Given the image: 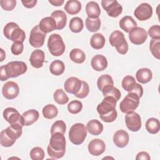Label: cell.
<instances>
[{"instance_id":"484cf974","label":"cell","mask_w":160,"mask_h":160,"mask_svg":"<svg viewBox=\"0 0 160 160\" xmlns=\"http://www.w3.org/2000/svg\"><path fill=\"white\" fill-rule=\"evenodd\" d=\"M119 24V27L126 32H129L133 28L137 27V22L129 16H125L122 18Z\"/></svg>"},{"instance_id":"1f68e13d","label":"cell","mask_w":160,"mask_h":160,"mask_svg":"<svg viewBox=\"0 0 160 160\" xmlns=\"http://www.w3.org/2000/svg\"><path fill=\"white\" fill-rule=\"evenodd\" d=\"M65 70V65L64 62L60 60H55L52 61L49 66V71L51 74L55 76L62 74Z\"/></svg>"},{"instance_id":"603a6c76","label":"cell","mask_w":160,"mask_h":160,"mask_svg":"<svg viewBox=\"0 0 160 160\" xmlns=\"http://www.w3.org/2000/svg\"><path fill=\"white\" fill-rule=\"evenodd\" d=\"M39 27L42 32L46 34L56 29V24L52 17H46L40 21Z\"/></svg>"},{"instance_id":"52a82bcc","label":"cell","mask_w":160,"mask_h":160,"mask_svg":"<svg viewBox=\"0 0 160 160\" xmlns=\"http://www.w3.org/2000/svg\"><path fill=\"white\" fill-rule=\"evenodd\" d=\"M48 48L54 56L62 55L65 51V44L62 37L58 34H52L48 41Z\"/></svg>"},{"instance_id":"3957f363","label":"cell","mask_w":160,"mask_h":160,"mask_svg":"<svg viewBox=\"0 0 160 160\" xmlns=\"http://www.w3.org/2000/svg\"><path fill=\"white\" fill-rule=\"evenodd\" d=\"M28 69L26 64L23 61H11L0 68V79L6 81L10 78H16L24 74Z\"/></svg>"},{"instance_id":"8fae6325","label":"cell","mask_w":160,"mask_h":160,"mask_svg":"<svg viewBox=\"0 0 160 160\" xmlns=\"http://www.w3.org/2000/svg\"><path fill=\"white\" fill-rule=\"evenodd\" d=\"M2 115L4 119L8 122L10 125L19 124L22 126H24L22 115H21L18 111L14 108L9 107L6 108L3 111Z\"/></svg>"},{"instance_id":"60d3db41","label":"cell","mask_w":160,"mask_h":160,"mask_svg":"<svg viewBox=\"0 0 160 160\" xmlns=\"http://www.w3.org/2000/svg\"><path fill=\"white\" fill-rule=\"evenodd\" d=\"M136 83V82L134 78L132 76L128 75L126 76L122 81V87L125 91L129 92L134 88Z\"/></svg>"},{"instance_id":"2e32d148","label":"cell","mask_w":160,"mask_h":160,"mask_svg":"<svg viewBox=\"0 0 160 160\" xmlns=\"http://www.w3.org/2000/svg\"><path fill=\"white\" fill-rule=\"evenodd\" d=\"M82 86V81L76 77H70L68 78L64 84L65 91L70 94L75 95L80 90Z\"/></svg>"},{"instance_id":"7c38bea8","label":"cell","mask_w":160,"mask_h":160,"mask_svg":"<svg viewBox=\"0 0 160 160\" xmlns=\"http://www.w3.org/2000/svg\"><path fill=\"white\" fill-rule=\"evenodd\" d=\"M125 122L127 128L132 132L138 131L141 128V119L140 115L136 112L127 113L125 116Z\"/></svg>"},{"instance_id":"4dcf8cb0","label":"cell","mask_w":160,"mask_h":160,"mask_svg":"<svg viewBox=\"0 0 160 160\" xmlns=\"http://www.w3.org/2000/svg\"><path fill=\"white\" fill-rule=\"evenodd\" d=\"M69 58L75 63L81 64L84 62L86 59V55L84 51L78 48L72 49L69 54Z\"/></svg>"},{"instance_id":"d6986e66","label":"cell","mask_w":160,"mask_h":160,"mask_svg":"<svg viewBox=\"0 0 160 160\" xmlns=\"http://www.w3.org/2000/svg\"><path fill=\"white\" fill-rule=\"evenodd\" d=\"M44 59V52L42 50L36 49L32 52L29 58V61L33 68L38 69L43 66Z\"/></svg>"},{"instance_id":"bcb514c9","label":"cell","mask_w":160,"mask_h":160,"mask_svg":"<svg viewBox=\"0 0 160 160\" xmlns=\"http://www.w3.org/2000/svg\"><path fill=\"white\" fill-rule=\"evenodd\" d=\"M149 36L154 39H160V26L153 25L148 30Z\"/></svg>"},{"instance_id":"b9f144b4","label":"cell","mask_w":160,"mask_h":160,"mask_svg":"<svg viewBox=\"0 0 160 160\" xmlns=\"http://www.w3.org/2000/svg\"><path fill=\"white\" fill-rule=\"evenodd\" d=\"M82 109V104L80 101L74 100L71 101L68 105V111L71 114H78Z\"/></svg>"},{"instance_id":"836d02e7","label":"cell","mask_w":160,"mask_h":160,"mask_svg":"<svg viewBox=\"0 0 160 160\" xmlns=\"http://www.w3.org/2000/svg\"><path fill=\"white\" fill-rule=\"evenodd\" d=\"M25 32L19 26H18L12 31V32L10 34L9 39L12 41L13 42H19L23 43V42L25 40Z\"/></svg>"},{"instance_id":"f546056e","label":"cell","mask_w":160,"mask_h":160,"mask_svg":"<svg viewBox=\"0 0 160 160\" xmlns=\"http://www.w3.org/2000/svg\"><path fill=\"white\" fill-rule=\"evenodd\" d=\"M105 42V38L102 34L95 33L91 38L90 45L95 49H100L104 47Z\"/></svg>"},{"instance_id":"f35d334b","label":"cell","mask_w":160,"mask_h":160,"mask_svg":"<svg viewBox=\"0 0 160 160\" xmlns=\"http://www.w3.org/2000/svg\"><path fill=\"white\" fill-rule=\"evenodd\" d=\"M150 51L154 58L160 59V39H152L149 44Z\"/></svg>"},{"instance_id":"9c48e42d","label":"cell","mask_w":160,"mask_h":160,"mask_svg":"<svg viewBox=\"0 0 160 160\" xmlns=\"http://www.w3.org/2000/svg\"><path fill=\"white\" fill-rule=\"evenodd\" d=\"M46 36V34L40 29L39 25H36L31 30L29 42L34 48H41L44 44Z\"/></svg>"},{"instance_id":"816d5d0a","label":"cell","mask_w":160,"mask_h":160,"mask_svg":"<svg viewBox=\"0 0 160 160\" xmlns=\"http://www.w3.org/2000/svg\"><path fill=\"white\" fill-rule=\"evenodd\" d=\"M151 159L149 154L144 151H141L138 153L136 159V160H149Z\"/></svg>"},{"instance_id":"db71d44e","label":"cell","mask_w":160,"mask_h":160,"mask_svg":"<svg viewBox=\"0 0 160 160\" xmlns=\"http://www.w3.org/2000/svg\"><path fill=\"white\" fill-rule=\"evenodd\" d=\"M64 2V0H49V2L55 6H61Z\"/></svg>"},{"instance_id":"74e56055","label":"cell","mask_w":160,"mask_h":160,"mask_svg":"<svg viewBox=\"0 0 160 160\" xmlns=\"http://www.w3.org/2000/svg\"><path fill=\"white\" fill-rule=\"evenodd\" d=\"M53 98L56 102L59 104H65L69 101V98L62 89L56 90L53 94Z\"/></svg>"},{"instance_id":"ba28073f","label":"cell","mask_w":160,"mask_h":160,"mask_svg":"<svg viewBox=\"0 0 160 160\" xmlns=\"http://www.w3.org/2000/svg\"><path fill=\"white\" fill-rule=\"evenodd\" d=\"M140 98L135 93L129 92L120 102V110L124 113H129L135 110L139 104Z\"/></svg>"},{"instance_id":"44dd1931","label":"cell","mask_w":160,"mask_h":160,"mask_svg":"<svg viewBox=\"0 0 160 160\" xmlns=\"http://www.w3.org/2000/svg\"><path fill=\"white\" fill-rule=\"evenodd\" d=\"M92 68L96 71L104 70L108 66V61L105 56L101 54L95 55L91 61Z\"/></svg>"},{"instance_id":"8992f818","label":"cell","mask_w":160,"mask_h":160,"mask_svg":"<svg viewBox=\"0 0 160 160\" xmlns=\"http://www.w3.org/2000/svg\"><path fill=\"white\" fill-rule=\"evenodd\" d=\"M109 41L112 47L116 48L119 54H125L127 53L128 51V44L122 32L119 31H113L109 38Z\"/></svg>"},{"instance_id":"f6af8a7d","label":"cell","mask_w":160,"mask_h":160,"mask_svg":"<svg viewBox=\"0 0 160 160\" xmlns=\"http://www.w3.org/2000/svg\"><path fill=\"white\" fill-rule=\"evenodd\" d=\"M89 92V87L88 84L84 81H82V86L80 89V90L79 91V92L76 94L74 96L80 99H82L86 98Z\"/></svg>"},{"instance_id":"ffe728a7","label":"cell","mask_w":160,"mask_h":160,"mask_svg":"<svg viewBox=\"0 0 160 160\" xmlns=\"http://www.w3.org/2000/svg\"><path fill=\"white\" fill-rule=\"evenodd\" d=\"M114 81L112 77L109 74L100 76L97 81L98 89L103 93L113 87Z\"/></svg>"},{"instance_id":"5bb4252c","label":"cell","mask_w":160,"mask_h":160,"mask_svg":"<svg viewBox=\"0 0 160 160\" xmlns=\"http://www.w3.org/2000/svg\"><path fill=\"white\" fill-rule=\"evenodd\" d=\"M134 15L139 21L148 20L152 15V8L148 3H141L134 10Z\"/></svg>"},{"instance_id":"d6a6232c","label":"cell","mask_w":160,"mask_h":160,"mask_svg":"<svg viewBox=\"0 0 160 160\" xmlns=\"http://www.w3.org/2000/svg\"><path fill=\"white\" fill-rule=\"evenodd\" d=\"M146 129L147 131L151 134H156L159 131L160 123L158 119L151 118L146 122Z\"/></svg>"},{"instance_id":"d590c367","label":"cell","mask_w":160,"mask_h":160,"mask_svg":"<svg viewBox=\"0 0 160 160\" xmlns=\"http://www.w3.org/2000/svg\"><path fill=\"white\" fill-rule=\"evenodd\" d=\"M85 25L87 29L90 32H96L101 27V20L99 18H87L85 21Z\"/></svg>"},{"instance_id":"ab89813d","label":"cell","mask_w":160,"mask_h":160,"mask_svg":"<svg viewBox=\"0 0 160 160\" xmlns=\"http://www.w3.org/2000/svg\"><path fill=\"white\" fill-rule=\"evenodd\" d=\"M66 129V125L63 121L58 120L55 121L51 128V135L56 132L64 134Z\"/></svg>"},{"instance_id":"d4e9b609","label":"cell","mask_w":160,"mask_h":160,"mask_svg":"<svg viewBox=\"0 0 160 160\" xmlns=\"http://www.w3.org/2000/svg\"><path fill=\"white\" fill-rule=\"evenodd\" d=\"M86 12L88 18L92 19L99 18L101 14L99 4L95 1H89L86 5Z\"/></svg>"},{"instance_id":"4fadbf2b","label":"cell","mask_w":160,"mask_h":160,"mask_svg":"<svg viewBox=\"0 0 160 160\" xmlns=\"http://www.w3.org/2000/svg\"><path fill=\"white\" fill-rule=\"evenodd\" d=\"M147 38V32L144 28L141 27H136L129 32V39L135 45H140L144 43Z\"/></svg>"},{"instance_id":"ac0fdd59","label":"cell","mask_w":160,"mask_h":160,"mask_svg":"<svg viewBox=\"0 0 160 160\" xmlns=\"http://www.w3.org/2000/svg\"><path fill=\"white\" fill-rule=\"evenodd\" d=\"M129 137L128 133L122 129L117 131L113 136V142L114 144L120 148L126 146L129 142Z\"/></svg>"},{"instance_id":"e575fe53","label":"cell","mask_w":160,"mask_h":160,"mask_svg":"<svg viewBox=\"0 0 160 160\" xmlns=\"http://www.w3.org/2000/svg\"><path fill=\"white\" fill-rule=\"evenodd\" d=\"M42 112L43 116L48 119H51L56 118L58 114V110L56 106L51 104L44 106Z\"/></svg>"},{"instance_id":"277c9868","label":"cell","mask_w":160,"mask_h":160,"mask_svg":"<svg viewBox=\"0 0 160 160\" xmlns=\"http://www.w3.org/2000/svg\"><path fill=\"white\" fill-rule=\"evenodd\" d=\"M22 126L19 124H12L3 129L0 133V142L3 147L12 146L22 134Z\"/></svg>"},{"instance_id":"83f0119b","label":"cell","mask_w":160,"mask_h":160,"mask_svg":"<svg viewBox=\"0 0 160 160\" xmlns=\"http://www.w3.org/2000/svg\"><path fill=\"white\" fill-rule=\"evenodd\" d=\"M136 78L140 83L146 84L152 79V74L151 71L148 68H141L136 72Z\"/></svg>"},{"instance_id":"7a4b0ae2","label":"cell","mask_w":160,"mask_h":160,"mask_svg":"<svg viewBox=\"0 0 160 160\" xmlns=\"http://www.w3.org/2000/svg\"><path fill=\"white\" fill-rule=\"evenodd\" d=\"M47 152L52 159H59L64 156L66 152V139L64 134L56 132L51 135Z\"/></svg>"},{"instance_id":"5b68a950","label":"cell","mask_w":160,"mask_h":160,"mask_svg":"<svg viewBox=\"0 0 160 160\" xmlns=\"http://www.w3.org/2000/svg\"><path fill=\"white\" fill-rule=\"evenodd\" d=\"M87 136V129L82 123L73 124L69 131V139L75 145L82 144Z\"/></svg>"},{"instance_id":"ee69618b","label":"cell","mask_w":160,"mask_h":160,"mask_svg":"<svg viewBox=\"0 0 160 160\" xmlns=\"http://www.w3.org/2000/svg\"><path fill=\"white\" fill-rule=\"evenodd\" d=\"M102 94L104 97L105 96H111V97L114 98L116 101H118L121 96V93L120 91L118 88H116L114 86L112 88H111V89H108V91H106V92H103Z\"/></svg>"},{"instance_id":"11a10c76","label":"cell","mask_w":160,"mask_h":160,"mask_svg":"<svg viewBox=\"0 0 160 160\" xmlns=\"http://www.w3.org/2000/svg\"><path fill=\"white\" fill-rule=\"evenodd\" d=\"M0 50H1V60H0V61H2L6 57V53L2 48H1Z\"/></svg>"},{"instance_id":"f1b7e54d","label":"cell","mask_w":160,"mask_h":160,"mask_svg":"<svg viewBox=\"0 0 160 160\" xmlns=\"http://www.w3.org/2000/svg\"><path fill=\"white\" fill-rule=\"evenodd\" d=\"M64 9L69 14L74 15L81 11V3L77 0H69L66 2Z\"/></svg>"},{"instance_id":"e0dca14e","label":"cell","mask_w":160,"mask_h":160,"mask_svg":"<svg viewBox=\"0 0 160 160\" xmlns=\"http://www.w3.org/2000/svg\"><path fill=\"white\" fill-rule=\"evenodd\" d=\"M89 152L95 156L102 154L106 149L104 142L100 139H94L91 140L88 146Z\"/></svg>"},{"instance_id":"681fc988","label":"cell","mask_w":160,"mask_h":160,"mask_svg":"<svg viewBox=\"0 0 160 160\" xmlns=\"http://www.w3.org/2000/svg\"><path fill=\"white\" fill-rule=\"evenodd\" d=\"M18 26H19L18 25V24H16L14 22H8V24H6V25H5L4 29H3V33H4V36L7 39H9L11 32L14 28H16Z\"/></svg>"},{"instance_id":"6da1fadb","label":"cell","mask_w":160,"mask_h":160,"mask_svg":"<svg viewBox=\"0 0 160 160\" xmlns=\"http://www.w3.org/2000/svg\"><path fill=\"white\" fill-rule=\"evenodd\" d=\"M117 101L111 96H105L102 102L97 106L99 118L106 122H111L116 120L118 112L115 109Z\"/></svg>"},{"instance_id":"f907efd6","label":"cell","mask_w":160,"mask_h":160,"mask_svg":"<svg viewBox=\"0 0 160 160\" xmlns=\"http://www.w3.org/2000/svg\"><path fill=\"white\" fill-rule=\"evenodd\" d=\"M129 92H134V93L136 94L141 98L142 97V94H143V88H142L141 85H140L138 83H136V84L134 86V88Z\"/></svg>"},{"instance_id":"7bdbcfd3","label":"cell","mask_w":160,"mask_h":160,"mask_svg":"<svg viewBox=\"0 0 160 160\" xmlns=\"http://www.w3.org/2000/svg\"><path fill=\"white\" fill-rule=\"evenodd\" d=\"M29 155L32 160H42L44 158V151L40 147H34L31 150Z\"/></svg>"},{"instance_id":"cb8c5ba5","label":"cell","mask_w":160,"mask_h":160,"mask_svg":"<svg viewBox=\"0 0 160 160\" xmlns=\"http://www.w3.org/2000/svg\"><path fill=\"white\" fill-rule=\"evenodd\" d=\"M22 117L24 121V124L26 126H30L35 122L39 117L38 111L36 109H29L22 114Z\"/></svg>"},{"instance_id":"f5cc1de1","label":"cell","mask_w":160,"mask_h":160,"mask_svg":"<svg viewBox=\"0 0 160 160\" xmlns=\"http://www.w3.org/2000/svg\"><path fill=\"white\" fill-rule=\"evenodd\" d=\"M23 6L27 8H32L34 7L37 3V0H31V1H21Z\"/></svg>"},{"instance_id":"c3c4849f","label":"cell","mask_w":160,"mask_h":160,"mask_svg":"<svg viewBox=\"0 0 160 160\" xmlns=\"http://www.w3.org/2000/svg\"><path fill=\"white\" fill-rule=\"evenodd\" d=\"M24 46L22 42H14L11 46V52L14 55H19L23 51Z\"/></svg>"},{"instance_id":"4316f807","label":"cell","mask_w":160,"mask_h":160,"mask_svg":"<svg viewBox=\"0 0 160 160\" xmlns=\"http://www.w3.org/2000/svg\"><path fill=\"white\" fill-rule=\"evenodd\" d=\"M86 129L91 134L98 136L103 131V125L98 120L92 119L87 123Z\"/></svg>"},{"instance_id":"7dc6e473","label":"cell","mask_w":160,"mask_h":160,"mask_svg":"<svg viewBox=\"0 0 160 160\" xmlns=\"http://www.w3.org/2000/svg\"><path fill=\"white\" fill-rule=\"evenodd\" d=\"M1 8L5 11H11L16 4V0H1L0 1Z\"/></svg>"},{"instance_id":"30bf717a","label":"cell","mask_w":160,"mask_h":160,"mask_svg":"<svg viewBox=\"0 0 160 160\" xmlns=\"http://www.w3.org/2000/svg\"><path fill=\"white\" fill-rule=\"evenodd\" d=\"M101 5L107 14L112 18L119 16L122 11V6L116 0H102Z\"/></svg>"},{"instance_id":"7402d4cb","label":"cell","mask_w":160,"mask_h":160,"mask_svg":"<svg viewBox=\"0 0 160 160\" xmlns=\"http://www.w3.org/2000/svg\"><path fill=\"white\" fill-rule=\"evenodd\" d=\"M56 24V29H62L67 22V16L66 13L61 10H56L51 13V16Z\"/></svg>"},{"instance_id":"8d00e7d4","label":"cell","mask_w":160,"mask_h":160,"mask_svg":"<svg viewBox=\"0 0 160 160\" xmlns=\"http://www.w3.org/2000/svg\"><path fill=\"white\" fill-rule=\"evenodd\" d=\"M83 21L81 18L79 17L72 18L69 24V28L70 30L75 33L81 32L83 29Z\"/></svg>"},{"instance_id":"9a60e30c","label":"cell","mask_w":160,"mask_h":160,"mask_svg":"<svg viewBox=\"0 0 160 160\" xmlns=\"http://www.w3.org/2000/svg\"><path fill=\"white\" fill-rule=\"evenodd\" d=\"M19 92L18 84L14 81H8L2 86V93L3 96L8 99L16 98Z\"/></svg>"}]
</instances>
